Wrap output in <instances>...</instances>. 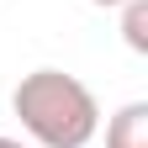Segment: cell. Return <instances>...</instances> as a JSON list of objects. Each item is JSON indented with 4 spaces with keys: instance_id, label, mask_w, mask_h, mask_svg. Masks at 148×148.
<instances>
[{
    "instance_id": "1",
    "label": "cell",
    "mask_w": 148,
    "mask_h": 148,
    "mask_svg": "<svg viewBox=\"0 0 148 148\" xmlns=\"http://www.w3.org/2000/svg\"><path fill=\"white\" fill-rule=\"evenodd\" d=\"M11 111L37 148H90L101 132V101L79 74L32 69L11 90Z\"/></svg>"
},
{
    "instance_id": "2",
    "label": "cell",
    "mask_w": 148,
    "mask_h": 148,
    "mask_svg": "<svg viewBox=\"0 0 148 148\" xmlns=\"http://www.w3.org/2000/svg\"><path fill=\"white\" fill-rule=\"evenodd\" d=\"M106 148H148V101H127L106 116Z\"/></svg>"
},
{
    "instance_id": "3",
    "label": "cell",
    "mask_w": 148,
    "mask_h": 148,
    "mask_svg": "<svg viewBox=\"0 0 148 148\" xmlns=\"http://www.w3.org/2000/svg\"><path fill=\"white\" fill-rule=\"evenodd\" d=\"M122 42L132 53H148V0H122Z\"/></svg>"
},
{
    "instance_id": "4",
    "label": "cell",
    "mask_w": 148,
    "mask_h": 148,
    "mask_svg": "<svg viewBox=\"0 0 148 148\" xmlns=\"http://www.w3.org/2000/svg\"><path fill=\"white\" fill-rule=\"evenodd\" d=\"M90 5H101V11H116V5H122V0H90Z\"/></svg>"
},
{
    "instance_id": "5",
    "label": "cell",
    "mask_w": 148,
    "mask_h": 148,
    "mask_svg": "<svg viewBox=\"0 0 148 148\" xmlns=\"http://www.w3.org/2000/svg\"><path fill=\"white\" fill-rule=\"evenodd\" d=\"M0 148H27V143L21 138H0Z\"/></svg>"
}]
</instances>
